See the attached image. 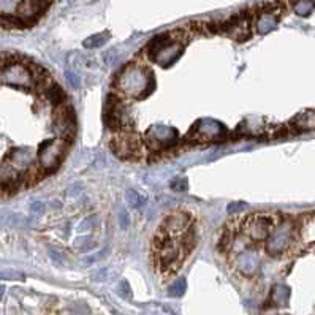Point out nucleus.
Returning <instances> with one entry per match:
<instances>
[{"label": "nucleus", "mask_w": 315, "mask_h": 315, "mask_svg": "<svg viewBox=\"0 0 315 315\" xmlns=\"http://www.w3.org/2000/svg\"><path fill=\"white\" fill-rule=\"evenodd\" d=\"M114 84L125 97L143 98L154 90L155 79L149 68H143L135 64H130L124 70H121V73L116 78Z\"/></svg>", "instance_id": "f257e3e1"}, {"label": "nucleus", "mask_w": 315, "mask_h": 315, "mask_svg": "<svg viewBox=\"0 0 315 315\" xmlns=\"http://www.w3.org/2000/svg\"><path fill=\"white\" fill-rule=\"evenodd\" d=\"M70 143L65 141L62 138H57V139H49V141H46L40 146L38 149V154H37V159H38V163H40V168L44 171V173H49V171H54L57 170V167L61 165V162L67 152V146Z\"/></svg>", "instance_id": "f03ea898"}, {"label": "nucleus", "mask_w": 315, "mask_h": 315, "mask_svg": "<svg viewBox=\"0 0 315 315\" xmlns=\"http://www.w3.org/2000/svg\"><path fill=\"white\" fill-rule=\"evenodd\" d=\"M52 130L54 133L65 139V141H72L76 133V119H75V111L70 104H59L54 113V122H52Z\"/></svg>", "instance_id": "7ed1b4c3"}, {"label": "nucleus", "mask_w": 315, "mask_h": 315, "mask_svg": "<svg viewBox=\"0 0 315 315\" xmlns=\"http://www.w3.org/2000/svg\"><path fill=\"white\" fill-rule=\"evenodd\" d=\"M0 83L13 87H22V89H32L35 87L32 73L27 67V64H22L21 61L5 67L0 70Z\"/></svg>", "instance_id": "20e7f679"}, {"label": "nucleus", "mask_w": 315, "mask_h": 315, "mask_svg": "<svg viewBox=\"0 0 315 315\" xmlns=\"http://www.w3.org/2000/svg\"><path fill=\"white\" fill-rule=\"evenodd\" d=\"M111 149L116 155L125 160L138 159L141 155V143H139V138L135 133H128L125 130L121 133H116V136L111 141Z\"/></svg>", "instance_id": "39448f33"}, {"label": "nucleus", "mask_w": 315, "mask_h": 315, "mask_svg": "<svg viewBox=\"0 0 315 315\" xmlns=\"http://www.w3.org/2000/svg\"><path fill=\"white\" fill-rule=\"evenodd\" d=\"M276 216L273 214H255L252 216L246 225H244V233L252 241H266L270 233L276 227Z\"/></svg>", "instance_id": "423d86ee"}, {"label": "nucleus", "mask_w": 315, "mask_h": 315, "mask_svg": "<svg viewBox=\"0 0 315 315\" xmlns=\"http://www.w3.org/2000/svg\"><path fill=\"white\" fill-rule=\"evenodd\" d=\"M293 239V228L291 224L282 222V224H277L273 231L270 233V236L266 238V250L271 255H281L288 249Z\"/></svg>", "instance_id": "0eeeda50"}, {"label": "nucleus", "mask_w": 315, "mask_h": 315, "mask_svg": "<svg viewBox=\"0 0 315 315\" xmlns=\"http://www.w3.org/2000/svg\"><path fill=\"white\" fill-rule=\"evenodd\" d=\"M178 139V132L174 128L168 125H160L155 124L147 130L146 133V143L147 147L152 150H160V149H168L173 147V144Z\"/></svg>", "instance_id": "6e6552de"}, {"label": "nucleus", "mask_w": 315, "mask_h": 315, "mask_svg": "<svg viewBox=\"0 0 315 315\" xmlns=\"http://www.w3.org/2000/svg\"><path fill=\"white\" fill-rule=\"evenodd\" d=\"M225 133V128L222 127L217 121L211 119H201L195 122V125L190 128L189 139H196V141H209V139H220Z\"/></svg>", "instance_id": "1a4fd4ad"}, {"label": "nucleus", "mask_w": 315, "mask_h": 315, "mask_svg": "<svg viewBox=\"0 0 315 315\" xmlns=\"http://www.w3.org/2000/svg\"><path fill=\"white\" fill-rule=\"evenodd\" d=\"M235 265L236 270L244 276H252L258 271L260 268V256L256 250L244 249L238 253H235Z\"/></svg>", "instance_id": "9d476101"}, {"label": "nucleus", "mask_w": 315, "mask_h": 315, "mask_svg": "<svg viewBox=\"0 0 315 315\" xmlns=\"http://www.w3.org/2000/svg\"><path fill=\"white\" fill-rule=\"evenodd\" d=\"M190 225L192 222L187 213H171L163 220L162 230L167 231L170 236H181Z\"/></svg>", "instance_id": "9b49d317"}, {"label": "nucleus", "mask_w": 315, "mask_h": 315, "mask_svg": "<svg viewBox=\"0 0 315 315\" xmlns=\"http://www.w3.org/2000/svg\"><path fill=\"white\" fill-rule=\"evenodd\" d=\"M32 152L30 149L27 147H22V149H13L11 152L8 154V160L11 167H16V168H29L32 165Z\"/></svg>", "instance_id": "f8f14e48"}, {"label": "nucleus", "mask_w": 315, "mask_h": 315, "mask_svg": "<svg viewBox=\"0 0 315 315\" xmlns=\"http://www.w3.org/2000/svg\"><path fill=\"white\" fill-rule=\"evenodd\" d=\"M291 127L295 128V132L313 130L315 128V111H306V113L298 114L296 118L291 121Z\"/></svg>", "instance_id": "ddd939ff"}, {"label": "nucleus", "mask_w": 315, "mask_h": 315, "mask_svg": "<svg viewBox=\"0 0 315 315\" xmlns=\"http://www.w3.org/2000/svg\"><path fill=\"white\" fill-rule=\"evenodd\" d=\"M41 94L48 98L52 104H56V107H59V104H62L65 101V92L62 90V87L59 84L56 83H48L43 89H41Z\"/></svg>", "instance_id": "4468645a"}, {"label": "nucleus", "mask_w": 315, "mask_h": 315, "mask_svg": "<svg viewBox=\"0 0 315 315\" xmlns=\"http://www.w3.org/2000/svg\"><path fill=\"white\" fill-rule=\"evenodd\" d=\"M277 26V18L271 13H263L258 21H256V29L260 33H268L271 32Z\"/></svg>", "instance_id": "2eb2a0df"}, {"label": "nucleus", "mask_w": 315, "mask_h": 315, "mask_svg": "<svg viewBox=\"0 0 315 315\" xmlns=\"http://www.w3.org/2000/svg\"><path fill=\"white\" fill-rule=\"evenodd\" d=\"M110 40V33L108 32H101V33H95V35H90L89 38L84 40V48L87 49H94V48H100V46L107 44Z\"/></svg>", "instance_id": "dca6fc26"}, {"label": "nucleus", "mask_w": 315, "mask_h": 315, "mask_svg": "<svg viewBox=\"0 0 315 315\" xmlns=\"http://www.w3.org/2000/svg\"><path fill=\"white\" fill-rule=\"evenodd\" d=\"M290 296V288L285 285H276L273 290V301L276 306H285Z\"/></svg>", "instance_id": "f3484780"}, {"label": "nucleus", "mask_w": 315, "mask_h": 315, "mask_svg": "<svg viewBox=\"0 0 315 315\" xmlns=\"http://www.w3.org/2000/svg\"><path fill=\"white\" fill-rule=\"evenodd\" d=\"M21 0H0V16H16Z\"/></svg>", "instance_id": "a211bd4d"}, {"label": "nucleus", "mask_w": 315, "mask_h": 315, "mask_svg": "<svg viewBox=\"0 0 315 315\" xmlns=\"http://www.w3.org/2000/svg\"><path fill=\"white\" fill-rule=\"evenodd\" d=\"M127 203L130 204V207H133V209H139V207L144 206L146 198L143 195H139L136 190L130 189V190H127Z\"/></svg>", "instance_id": "6ab92c4d"}, {"label": "nucleus", "mask_w": 315, "mask_h": 315, "mask_svg": "<svg viewBox=\"0 0 315 315\" xmlns=\"http://www.w3.org/2000/svg\"><path fill=\"white\" fill-rule=\"evenodd\" d=\"M75 247L79 250V252H89L92 249H95L97 247V242L89 238V236H81L75 241Z\"/></svg>", "instance_id": "aec40b11"}, {"label": "nucleus", "mask_w": 315, "mask_h": 315, "mask_svg": "<svg viewBox=\"0 0 315 315\" xmlns=\"http://www.w3.org/2000/svg\"><path fill=\"white\" fill-rule=\"evenodd\" d=\"M185 288H187V282L185 279H178L176 282H173V285L168 290V295L173 298H181L185 293Z\"/></svg>", "instance_id": "412c9836"}, {"label": "nucleus", "mask_w": 315, "mask_h": 315, "mask_svg": "<svg viewBox=\"0 0 315 315\" xmlns=\"http://www.w3.org/2000/svg\"><path fill=\"white\" fill-rule=\"evenodd\" d=\"M0 279H5V281H24V274L15 270H4L0 271Z\"/></svg>", "instance_id": "4be33fe9"}, {"label": "nucleus", "mask_w": 315, "mask_h": 315, "mask_svg": "<svg viewBox=\"0 0 315 315\" xmlns=\"http://www.w3.org/2000/svg\"><path fill=\"white\" fill-rule=\"evenodd\" d=\"M97 220H98L97 216H89V217H86L83 222H81V225L78 227V231H79V233H83V231H87V230H90V228H94Z\"/></svg>", "instance_id": "5701e85b"}, {"label": "nucleus", "mask_w": 315, "mask_h": 315, "mask_svg": "<svg viewBox=\"0 0 315 315\" xmlns=\"http://www.w3.org/2000/svg\"><path fill=\"white\" fill-rule=\"evenodd\" d=\"M312 8H313V4L312 2H299V4H296L295 11H296L298 15H301V16H307L310 11H312Z\"/></svg>", "instance_id": "b1692460"}, {"label": "nucleus", "mask_w": 315, "mask_h": 315, "mask_svg": "<svg viewBox=\"0 0 315 315\" xmlns=\"http://www.w3.org/2000/svg\"><path fill=\"white\" fill-rule=\"evenodd\" d=\"M65 79H67V83H68L70 86H73L75 89H79V86H81V79H79V76H78L75 72H72V70H68V72H65Z\"/></svg>", "instance_id": "393cba45"}, {"label": "nucleus", "mask_w": 315, "mask_h": 315, "mask_svg": "<svg viewBox=\"0 0 315 315\" xmlns=\"http://www.w3.org/2000/svg\"><path fill=\"white\" fill-rule=\"evenodd\" d=\"M118 293L122 298H130L132 296V290H130V287H128L127 281L119 282V285H118Z\"/></svg>", "instance_id": "a878e982"}, {"label": "nucleus", "mask_w": 315, "mask_h": 315, "mask_svg": "<svg viewBox=\"0 0 315 315\" xmlns=\"http://www.w3.org/2000/svg\"><path fill=\"white\" fill-rule=\"evenodd\" d=\"M171 189L176 192H184L187 190V179H174L171 182Z\"/></svg>", "instance_id": "bb28decb"}, {"label": "nucleus", "mask_w": 315, "mask_h": 315, "mask_svg": "<svg viewBox=\"0 0 315 315\" xmlns=\"http://www.w3.org/2000/svg\"><path fill=\"white\" fill-rule=\"evenodd\" d=\"M244 209H247V204L242 203V201H236V203H230L228 204V213L230 214H235V213H241Z\"/></svg>", "instance_id": "cd10ccee"}, {"label": "nucleus", "mask_w": 315, "mask_h": 315, "mask_svg": "<svg viewBox=\"0 0 315 315\" xmlns=\"http://www.w3.org/2000/svg\"><path fill=\"white\" fill-rule=\"evenodd\" d=\"M119 222H121V228H128V225H130V216H128V213L125 211V209H122L121 214H119Z\"/></svg>", "instance_id": "c85d7f7f"}, {"label": "nucleus", "mask_w": 315, "mask_h": 315, "mask_svg": "<svg viewBox=\"0 0 315 315\" xmlns=\"http://www.w3.org/2000/svg\"><path fill=\"white\" fill-rule=\"evenodd\" d=\"M30 209H32V214H35V216H41L43 211H44V204H43L41 201H33V203L30 204Z\"/></svg>", "instance_id": "c756f323"}, {"label": "nucleus", "mask_w": 315, "mask_h": 315, "mask_svg": "<svg viewBox=\"0 0 315 315\" xmlns=\"http://www.w3.org/2000/svg\"><path fill=\"white\" fill-rule=\"evenodd\" d=\"M49 256H51V258H52L56 263H61V265L64 263V255H62L61 252H56L54 249H51V250H49Z\"/></svg>", "instance_id": "7c9ffc66"}, {"label": "nucleus", "mask_w": 315, "mask_h": 315, "mask_svg": "<svg viewBox=\"0 0 315 315\" xmlns=\"http://www.w3.org/2000/svg\"><path fill=\"white\" fill-rule=\"evenodd\" d=\"M104 273H107V271H104V270H101L97 276H92V279H94V281H103V279H104Z\"/></svg>", "instance_id": "2f4dec72"}, {"label": "nucleus", "mask_w": 315, "mask_h": 315, "mask_svg": "<svg viewBox=\"0 0 315 315\" xmlns=\"http://www.w3.org/2000/svg\"><path fill=\"white\" fill-rule=\"evenodd\" d=\"M263 315H279V313H277L276 310H266V312H265Z\"/></svg>", "instance_id": "473e14b6"}, {"label": "nucleus", "mask_w": 315, "mask_h": 315, "mask_svg": "<svg viewBox=\"0 0 315 315\" xmlns=\"http://www.w3.org/2000/svg\"><path fill=\"white\" fill-rule=\"evenodd\" d=\"M4 293H5V287H2V285H0V299L4 298Z\"/></svg>", "instance_id": "72a5a7b5"}]
</instances>
